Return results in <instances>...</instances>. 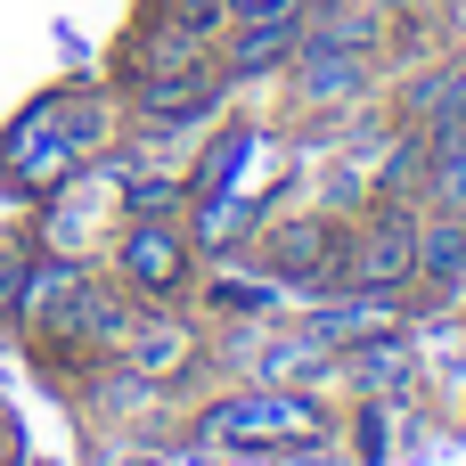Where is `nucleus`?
I'll return each instance as SVG.
<instances>
[{"label": "nucleus", "mask_w": 466, "mask_h": 466, "mask_svg": "<svg viewBox=\"0 0 466 466\" xmlns=\"http://www.w3.org/2000/svg\"><path fill=\"white\" fill-rule=\"evenodd\" d=\"M197 434L205 442H311L319 434V410L303 393H238V401L205 410Z\"/></svg>", "instance_id": "obj_1"}, {"label": "nucleus", "mask_w": 466, "mask_h": 466, "mask_svg": "<svg viewBox=\"0 0 466 466\" xmlns=\"http://www.w3.org/2000/svg\"><path fill=\"white\" fill-rule=\"evenodd\" d=\"M344 279H352V295H401L418 279V221L410 213H377L344 246Z\"/></svg>", "instance_id": "obj_2"}, {"label": "nucleus", "mask_w": 466, "mask_h": 466, "mask_svg": "<svg viewBox=\"0 0 466 466\" xmlns=\"http://www.w3.org/2000/svg\"><path fill=\"white\" fill-rule=\"evenodd\" d=\"M262 270L270 279H344V246H336V229L328 221H279L270 229V246H262Z\"/></svg>", "instance_id": "obj_3"}, {"label": "nucleus", "mask_w": 466, "mask_h": 466, "mask_svg": "<svg viewBox=\"0 0 466 466\" xmlns=\"http://www.w3.org/2000/svg\"><path fill=\"white\" fill-rule=\"evenodd\" d=\"M123 279L147 287V295H180V279H188V246H180V229H164V221H131V229H123Z\"/></svg>", "instance_id": "obj_4"}, {"label": "nucleus", "mask_w": 466, "mask_h": 466, "mask_svg": "<svg viewBox=\"0 0 466 466\" xmlns=\"http://www.w3.org/2000/svg\"><path fill=\"white\" fill-rule=\"evenodd\" d=\"M213 106V74L205 66H180V74H139V115L147 123H188Z\"/></svg>", "instance_id": "obj_5"}, {"label": "nucleus", "mask_w": 466, "mask_h": 466, "mask_svg": "<svg viewBox=\"0 0 466 466\" xmlns=\"http://www.w3.org/2000/svg\"><path fill=\"white\" fill-rule=\"evenodd\" d=\"M295 41H303V33H295V16H246V41H238L221 66H229V74H262V66H287V57H295Z\"/></svg>", "instance_id": "obj_6"}, {"label": "nucleus", "mask_w": 466, "mask_h": 466, "mask_svg": "<svg viewBox=\"0 0 466 466\" xmlns=\"http://www.w3.org/2000/svg\"><path fill=\"white\" fill-rule=\"evenodd\" d=\"M459 270H466V221L459 213H434V221L418 229V279H426V287H451Z\"/></svg>", "instance_id": "obj_7"}, {"label": "nucleus", "mask_w": 466, "mask_h": 466, "mask_svg": "<svg viewBox=\"0 0 466 466\" xmlns=\"http://www.w3.org/2000/svg\"><path fill=\"white\" fill-rule=\"evenodd\" d=\"M180 360H188V328H180V319H139V328H131V369L172 377Z\"/></svg>", "instance_id": "obj_8"}, {"label": "nucleus", "mask_w": 466, "mask_h": 466, "mask_svg": "<svg viewBox=\"0 0 466 466\" xmlns=\"http://www.w3.org/2000/svg\"><path fill=\"white\" fill-rule=\"evenodd\" d=\"M360 377H369V385H410V344H401V336H377V344L360 352Z\"/></svg>", "instance_id": "obj_9"}, {"label": "nucleus", "mask_w": 466, "mask_h": 466, "mask_svg": "<svg viewBox=\"0 0 466 466\" xmlns=\"http://www.w3.org/2000/svg\"><path fill=\"white\" fill-rule=\"evenodd\" d=\"M229 8L221 0H164V25H188V33H213Z\"/></svg>", "instance_id": "obj_10"}, {"label": "nucleus", "mask_w": 466, "mask_h": 466, "mask_svg": "<svg viewBox=\"0 0 466 466\" xmlns=\"http://www.w3.org/2000/svg\"><path fill=\"white\" fill-rule=\"evenodd\" d=\"M172 205H180L172 180H131V213H172Z\"/></svg>", "instance_id": "obj_11"}, {"label": "nucleus", "mask_w": 466, "mask_h": 466, "mask_svg": "<svg viewBox=\"0 0 466 466\" xmlns=\"http://www.w3.org/2000/svg\"><path fill=\"white\" fill-rule=\"evenodd\" d=\"M221 8H238V16H295L303 0H221Z\"/></svg>", "instance_id": "obj_12"}, {"label": "nucleus", "mask_w": 466, "mask_h": 466, "mask_svg": "<svg viewBox=\"0 0 466 466\" xmlns=\"http://www.w3.org/2000/svg\"><path fill=\"white\" fill-rule=\"evenodd\" d=\"M377 8H393V0H377Z\"/></svg>", "instance_id": "obj_13"}]
</instances>
